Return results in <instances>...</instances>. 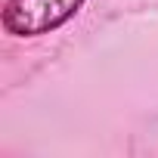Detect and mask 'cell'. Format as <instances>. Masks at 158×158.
Segmentation results:
<instances>
[{
  "label": "cell",
  "mask_w": 158,
  "mask_h": 158,
  "mask_svg": "<svg viewBox=\"0 0 158 158\" xmlns=\"http://www.w3.org/2000/svg\"><path fill=\"white\" fill-rule=\"evenodd\" d=\"M84 0H6L3 28L13 37H37L65 25Z\"/></svg>",
  "instance_id": "cell-1"
}]
</instances>
